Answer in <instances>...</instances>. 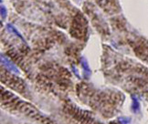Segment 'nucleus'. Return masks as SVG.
<instances>
[{"label":"nucleus","instance_id":"39448f33","mask_svg":"<svg viewBox=\"0 0 148 124\" xmlns=\"http://www.w3.org/2000/svg\"><path fill=\"white\" fill-rule=\"evenodd\" d=\"M72 70H73V71H74V73H75V75L79 77V72H78V71L76 70V68H75V67H72Z\"/></svg>","mask_w":148,"mask_h":124},{"label":"nucleus","instance_id":"20e7f679","mask_svg":"<svg viewBox=\"0 0 148 124\" xmlns=\"http://www.w3.org/2000/svg\"><path fill=\"white\" fill-rule=\"evenodd\" d=\"M119 122L121 124H130L131 123V120L129 118H125V117H122L118 119Z\"/></svg>","mask_w":148,"mask_h":124},{"label":"nucleus","instance_id":"7ed1b4c3","mask_svg":"<svg viewBox=\"0 0 148 124\" xmlns=\"http://www.w3.org/2000/svg\"><path fill=\"white\" fill-rule=\"evenodd\" d=\"M81 65L83 67V70H84L85 73H87L88 76L91 75V68H89V65H88L87 60L85 58H81Z\"/></svg>","mask_w":148,"mask_h":124},{"label":"nucleus","instance_id":"f03ea898","mask_svg":"<svg viewBox=\"0 0 148 124\" xmlns=\"http://www.w3.org/2000/svg\"><path fill=\"white\" fill-rule=\"evenodd\" d=\"M132 109H133V112H135V113H137L140 111V103H139V101H138V99L135 97H133Z\"/></svg>","mask_w":148,"mask_h":124},{"label":"nucleus","instance_id":"f257e3e1","mask_svg":"<svg viewBox=\"0 0 148 124\" xmlns=\"http://www.w3.org/2000/svg\"><path fill=\"white\" fill-rule=\"evenodd\" d=\"M1 62L9 71H11L14 74H19V70H18V68L16 67L15 64L11 60H9L7 57H4V55H1Z\"/></svg>","mask_w":148,"mask_h":124}]
</instances>
